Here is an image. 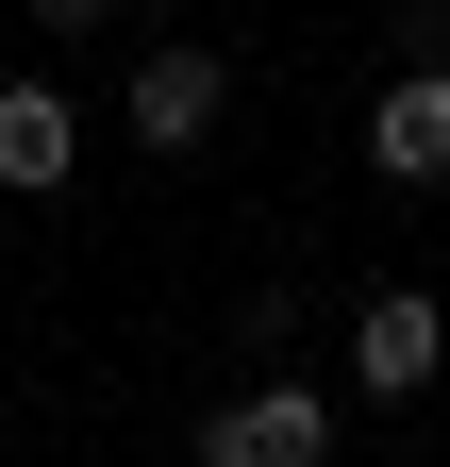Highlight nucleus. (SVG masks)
<instances>
[{"mask_svg":"<svg viewBox=\"0 0 450 467\" xmlns=\"http://www.w3.org/2000/svg\"><path fill=\"white\" fill-rule=\"evenodd\" d=\"M200 467H333V384H284V368L234 384L200 418Z\"/></svg>","mask_w":450,"mask_h":467,"instance_id":"nucleus-1","label":"nucleus"},{"mask_svg":"<svg viewBox=\"0 0 450 467\" xmlns=\"http://www.w3.org/2000/svg\"><path fill=\"white\" fill-rule=\"evenodd\" d=\"M118 117H134V150H200L217 117H234V67H217L200 34H167V50H134V100Z\"/></svg>","mask_w":450,"mask_h":467,"instance_id":"nucleus-2","label":"nucleus"},{"mask_svg":"<svg viewBox=\"0 0 450 467\" xmlns=\"http://www.w3.org/2000/svg\"><path fill=\"white\" fill-rule=\"evenodd\" d=\"M434 350H450L434 284H367V301H351V384H367V400H417V384H434Z\"/></svg>","mask_w":450,"mask_h":467,"instance_id":"nucleus-3","label":"nucleus"},{"mask_svg":"<svg viewBox=\"0 0 450 467\" xmlns=\"http://www.w3.org/2000/svg\"><path fill=\"white\" fill-rule=\"evenodd\" d=\"M84 167V117H67V84H17L0 67V201H50Z\"/></svg>","mask_w":450,"mask_h":467,"instance_id":"nucleus-4","label":"nucleus"},{"mask_svg":"<svg viewBox=\"0 0 450 467\" xmlns=\"http://www.w3.org/2000/svg\"><path fill=\"white\" fill-rule=\"evenodd\" d=\"M367 167L384 184H450V67H401L367 100Z\"/></svg>","mask_w":450,"mask_h":467,"instance_id":"nucleus-5","label":"nucleus"},{"mask_svg":"<svg viewBox=\"0 0 450 467\" xmlns=\"http://www.w3.org/2000/svg\"><path fill=\"white\" fill-rule=\"evenodd\" d=\"M100 17V0H17V34H84Z\"/></svg>","mask_w":450,"mask_h":467,"instance_id":"nucleus-6","label":"nucleus"},{"mask_svg":"<svg viewBox=\"0 0 450 467\" xmlns=\"http://www.w3.org/2000/svg\"><path fill=\"white\" fill-rule=\"evenodd\" d=\"M0 50H17V0H0Z\"/></svg>","mask_w":450,"mask_h":467,"instance_id":"nucleus-7","label":"nucleus"}]
</instances>
